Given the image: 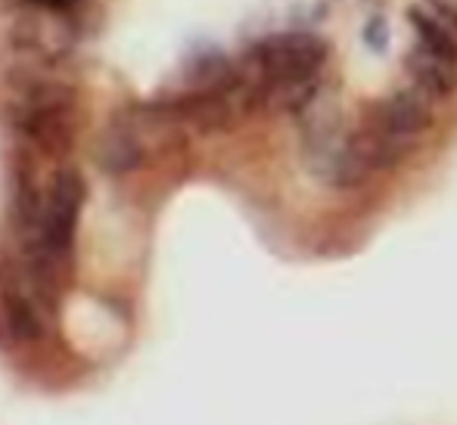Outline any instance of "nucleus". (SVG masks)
Returning a JSON list of instances; mask_svg holds the SVG:
<instances>
[{
  "mask_svg": "<svg viewBox=\"0 0 457 425\" xmlns=\"http://www.w3.org/2000/svg\"><path fill=\"white\" fill-rule=\"evenodd\" d=\"M364 41L370 50H386V44H389V25L383 19H370L364 29Z\"/></svg>",
  "mask_w": 457,
  "mask_h": 425,
  "instance_id": "nucleus-8",
  "label": "nucleus"
},
{
  "mask_svg": "<svg viewBox=\"0 0 457 425\" xmlns=\"http://www.w3.org/2000/svg\"><path fill=\"white\" fill-rule=\"evenodd\" d=\"M370 125H377L386 137H392L395 143L423 134L433 125V112H429V96L420 94L417 87L411 90H395L392 96H386L377 106V115L370 119Z\"/></svg>",
  "mask_w": 457,
  "mask_h": 425,
  "instance_id": "nucleus-3",
  "label": "nucleus"
},
{
  "mask_svg": "<svg viewBox=\"0 0 457 425\" xmlns=\"http://www.w3.org/2000/svg\"><path fill=\"white\" fill-rule=\"evenodd\" d=\"M408 75L414 87L429 100H445L457 87V60H448V56L433 53L429 47L417 44L408 53Z\"/></svg>",
  "mask_w": 457,
  "mask_h": 425,
  "instance_id": "nucleus-4",
  "label": "nucleus"
},
{
  "mask_svg": "<svg viewBox=\"0 0 457 425\" xmlns=\"http://www.w3.org/2000/svg\"><path fill=\"white\" fill-rule=\"evenodd\" d=\"M408 16L423 47L448 56V60H457V19H442V12L427 10V6H411Z\"/></svg>",
  "mask_w": 457,
  "mask_h": 425,
  "instance_id": "nucleus-6",
  "label": "nucleus"
},
{
  "mask_svg": "<svg viewBox=\"0 0 457 425\" xmlns=\"http://www.w3.org/2000/svg\"><path fill=\"white\" fill-rule=\"evenodd\" d=\"M85 180L79 171H62L50 192V208L44 215L41 242L50 255H62L75 240V227H79L81 205H85Z\"/></svg>",
  "mask_w": 457,
  "mask_h": 425,
  "instance_id": "nucleus-2",
  "label": "nucleus"
},
{
  "mask_svg": "<svg viewBox=\"0 0 457 425\" xmlns=\"http://www.w3.org/2000/svg\"><path fill=\"white\" fill-rule=\"evenodd\" d=\"M253 60L262 78L287 94V106L302 112L318 96V72L327 62V44L305 31H287L255 44Z\"/></svg>",
  "mask_w": 457,
  "mask_h": 425,
  "instance_id": "nucleus-1",
  "label": "nucleus"
},
{
  "mask_svg": "<svg viewBox=\"0 0 457 425\" xmlns=\"http://www.w3.org/2000/svg\"><path fill=\"white\" fill-rule=\"evenodd\" d=\"M79 0H47V6H54V10H69V6H75Z\"/></svg>",
  "mask_w": 457,
  "mask_h": 425,
  "instance_id": "nucleus-9",
  "label": "nucleus"
},
{
  "mask_svg": "<svg viewBox=\"0 0 457 425\" xmlns=\"http://www.w3.org/2000/svg\"><path fill=\"white\" fill-rule=\"evenodd\" d=\"M35 4H47V0H35Z\"/></svg>",
  "mask_w": 457,
  "mask_h": 425,
  "instance_id": "nucleus-10",
  "label": "nucleus"
},
{
  "mask_svg": "<svg viewBox=\"0 0 457 425\" xmlns=\"http://www.w3.org/2000/svg\"><path fill=\"white\" fill-rule=\"evenodd\" d=\"M4 307H6V323H10V332L16 339H37L41 336V323H37V314L31 311V305L16 292L4 295Z\"/></svg>",
  "mask_w": 457,
  "mask_h": 425,
  "instance_id": "nucleus-7",
  "label": "nucleus"
},
{
  "mask_svg": "<svg viewBox=\"0 0 457 425\" xmlns=\"http://www.w3.org/2000/svg\"><path fill=\"white\" fill-rule=\"evenodd\" d=\"M25 134L35 140L41 150L47 152H62L72 140L69 134V109L66 102H41L25 115Z\"/></svg>",
  "mask_w": 457,
  "mask_h": 425,
  "instance_id": "nucleus-5",
  "label": "nucleus"
}]
</instances>
